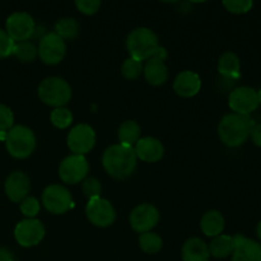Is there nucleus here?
<instances>
[{"instance_id":"nucleus-26","label":"nucleus","mask_w":261,"mask_h":261,"mask_svg":"<svg viewBox=\"0 0 261 261\" xmlns=\"http://www.w3.org/2000/svg\"><path fill=\"white\" fill-rule=\"evenodd\" d=\"M139 246L147 254H157L163 246V241L157 233L147 232L139 236Z\"/></svg>"},{"instance_id":"nucleus-27","label":"nucleus","mask_w":261,"mask_h":261,"mask_svg":"<svg viewBox=\"0 0 261 261\" xmlns=\"http://www.w3.org/2000/svg\"><path fill=\"white\" fill-rule=\"evenodd\" d=\"M37 48L32 42L23 41V42H17L13 50V55L22 63H31L37 56Z\"/></svg>"},{"instance_id":"nucleus-17","label":"nucleus","mask_w":261,"mask_h":261,"mask_svg":"<svg viewBox=\"0 0 261 261\" xmlns=\"http://www.w3.org/2000/svg\"><path fill=\"white\" fill-rule=\"evenodd\" d=\"M134 150L137 158L148 163L158 162L162 160L163 154H165V148H163L162 143L155 138L150 137L142 138L138 140Z\"/></svg>"},{"instance_id":"nucleus-9","label":"nucleus","mask_w":261,"mask_h":261,"mask_svg":"<svg viewBox=\"0 0 261 261\" xmlns=\"http://www.w3.org/2000/svg\"><path fill=\"white\" fill-rule=\"evenodd\" d=\"M42 204L53 214H64L71 208L73 199L68 189L61 185H50L43 190Z\"/></svg>"},{"instance_id":"nucleus-22","label":"nucleus","mask_w":261,"mask_h":261,"mask_svg":"<svg viewBox=\"0 0 261 261\" xmlns=\"http://www.w3.org/2000/svg\"><path fill=\"white\" fill-rule=\"evenodd\" d=\"M209 254L217 259H224L229 255L233 254L234 250V240L233 237L227 236V234H219L214 237L213 241L208 246Z\"/></svg>"},{"instance_id":"nucleus-6","label":"nucleus","mask_w":261,"mask_h":261,"mask_svg":"<svg viewBox=\"0 0 261 261\" xmlns=\"http://www.w3.org/2000/svg\"><path fill=\"white\" fill-rule=\"evenodd\" d=\"M86 216L93 226L101 228L110 227L116 219V213L112 204L101 196L89 199L86 205Z\"/></svg>"},{"instance_id":"nucleus-16","label":"nucleus","mask_w":261,"mask_h":261,"mask_svg":"<svg viewBox=\"0 0 261 261\" xmlns=\"http://www.w3.org/2000/svg\"><path fill=\"white\" fill-rule=\"evenodd\" d=\"M232 261H261V245L254 240L236 234Z\"/></svg>"},{"instance_id":"nucleus-1","label":"nucleus","mask_w":261,"mask_h":261,"mask_svg":"<svg viewBox=\"0 0 261 261\" xmlns=\"http://www.w3.org/2000/svg\"><path fill=\"white\" fill-rule=\"evenodd\" d=\"M137 160L134 148L119 143L105 150L102 155V165L111 177L124 180L134 172Z\"/></svg>"},{"instance_id":"nucleus-4","label":"nucleus","mask_w":261,"mask_h":261,"mask_svg":"<svg viewBox=\"0 0 261 261\" xmlns=\"http://www.w3.org/2000/svg\"><path fill=\"white\" fill-rule=\"evenodd\" d=\"M5 147L8 153L17 160L28 158L36 148L35 134L30 127L15 125L8 132Z\"/></svg>"},{"instance_id":"nucleus-31","label":"nucleus","mask_w":261,"mask_h":261,"mask_svg":"<svg viewBox=\"0 0 261 261\" xmlns=\"http://www.w3.org/2000/svg\"><path fill=\"white\" fill-rule=\"evenodd\" d=\"M19 208L23 216L27 217V219H33L40 212V203L33 196H27L24 200L20 201Z\"/></svg>"},{"instance_id":"nucleus-33","label":"nucleus","mask_w":261,"mask_h":261,"mask_svg":"<svg viewBox=\"0 0 261 261\" xmlns=\"http://www.w3.org/2000/svg\"><path fill=\"white\" fill-rule=\"evenodd\" d=\"M15 42L9 37L7 31L0 28V59L8 58V56L13 55V50H14Z\"/></svg>"},{"instance_id":"nucleus-21","label":"nucleus","mask_w":261,"mask_h":261,"mask_svg":"<svg viewBox=\"0 0 261 261\" xmlns=\"http://www.w3.org/2000/svg\"><path fill=\"white\" fill-rule=\"evenodd\" d=\"M200 228L205 236L217 237L223 232L224 218L221 212L209 211L201 217Z\"/></svg>"},{"instance_id":"nucleus-20","label":"nucleus","mask_w":261,"mask_h":261,"mask_svg":"<svg viewBox=\"0 0 261 261\" xmlns=\"http://www.w3.org/2000/svg\"><path fill=\"white\" fill-rule=\"evenodd\" d=\"M143 73L150 86H162L168 78V70L165 63L155 58L148 59L143 66Z\"/></svg>"},{"instance_id":"nucleus-3","label":"nucleus","mask_w":261,"mask_h":261,"mask_svg":"<svg viewBox=\"0 0 261 261\" xmlns=\"http://www.w3.org/2000/svg\"><path fill=\"white\" fill-rule=\"evenodd\" d=\"M126 48L130 58L143 61L154 55L158 48V38L152 30L145 27L135 28L126 38Z\"/></svg>"},{"instance_id":"nucleus-23","label":"nucleus","mask_w":261,"mask_h":261,"mask_svg":"<svg viewBox=\"0 0 261 261\" xmlns=\"http://www.w3.org/2000/svg\"><path fill=\"white\" fill-rule=\"evenodd\" d=\"M218 71L226 78H237L240 75V59L232 51H227L219 58Z\"/></svg>"},{"instance_id":"nucleus-10","label":"nucleus","mask_w":261,"mask_h":261,"mask_svg":"<svg viewBox=\"0 0 261 261\" xmlns=\"http://www.w3.org/2000/svg\"><path fill=\"white\" fill-rule=\"evenodd\" d=\"M5 31L9 37L17 42H23L32 37L35 32V22L28 13L17 12L8 17Z\"/></svg>"},{"instance_id":"nucleus-32","label":"nucleus","mask_w":261,"mask_h":261,"mask_svg":"<svg viewBox=\"0 0 261 261\" xmlns=\"http://www.w3.org/2000/svg\"><path fill=\"white\" fill-rule=\"evenodd\" d=\"M224 8L233 14H244L252 8L254 3L251 0H227L223 2Z\"/></svg>"},{"instance_id":"nucleus-19","label":"nucleus","mask_w":261,"mask_h":261,"mask_svg":"<svg viewBox=\"0 0 261 261\" xmlns=\"http://www.w3.org/2000/svg\"><path fill=\"white\" fill-rule=\"evenodd\" d=\"M181 255H182L184 261H209V256H211L208 245L198 237L189 239L184 244Z\"/></svg>"},{"instance_id":"nucleus-18","label":"nucleus","mask_w":261,"mask_h":261,"mask_svg":"<svg viewBox=\"0 0 261 261\" xmlns=\"http://www.w3.org/2000/svg\"><path fill=\"white\" fill-rule=\"evenodd\" d=\"M200 76L191 70H184L176 75L173 82V89L178 96L184 98H191L200 92Z\"/></svg>"},{"instance_id":"nucleus-28","label":"nucleus","mask_w":261,"mask_h":261,"mask_svg":"<svg viewBox=\"0 0 261 261\" xmlns=\"http://www.w3.org/2000/svg\"><path fill=\"white\" fill-rule=\"evenodd\" d=\"M50 120L53 125L58 129H66L73 121V114L70 110L65 107H58L50 115Z\"/></svg>"},{"instance_id":"nucleus-24","label":"nucleus","mask_w":261,"mask_h":261,"mask_svg":"<svg viewBox=\"0 0 261 261\" xmlns=\"http://www.w3.org/2000/svg\"><path fill=\"white\" fill-rule=\"evenodd\" d=\"M117 135H119L120 144L133 147V144H137L138 140L140 139V126L138 122L127 120L120 125Z\"/></svg>"},{"instance_id":"nucleus-38","label":"nucleus","mask_w":261,"mask_h":261,"mask_svg":"<svg viewBox=\"0 0 261 261\" xmlns=\"http://www.w3.org/2000/svg\"><path fill=\"white\" fill-rule=\"evenodd\" d=\"M152 58L158 59V60L161 61H165L166 58H167V51H166L165 47H160V46H158V48L155 50L154 55H153Z\"/></svg>"},{"instance_id":"nucleus-39","label":"nucleus","mask_w":261,"mask_h":261,"mask_svg":"<svg viewBox=\"0 0 261 261\" xmlns=\"http://www.w3.org/2000/svg\"><path fill=\"white\" fill-rule=\"evenodd\" d=\"M256 233H257V237H259V240L261 241V222L256 227Z\"/></svg>"},{"instance_id":"nucleus-12","label":"nucleus","mask_w":261,"mask_h":261,"mask_svg":"<svg viewBox=\"0 0 261 261\" xmlns=\"http://www.w3.org/2000/svg\"><path fill=\"white\" fill-rule=\"evenodd\" d=\"M96 144V133L89 125L79 124L68 135V147L74 154L84 155L93 149Z\"/></svg>"},{"instance_id":"nucleus-15","label":"nucleus","mask_w":261,"mask_h":261,"mask_svg":"<svg viewBox=\"0 0 261 261\" xmlns=\"http://www.w3.org/2000/svg\"><path fill=\"white\" fill-rule=\"evenodd\" d=\"M4 190L7 196L13 203H20L28 196L31 190L30 178L25 173L17 171L10 173L4 184Z\"/></svg>"},{"instance_id":"nucleus-35","label":"nucleus","mask_w":261,"mask_h":261,"mask_svg":"<svg viewBox=\"0 0 261 261\" xmlns=\"http://www.w3.org/2000/svg\"><path fill=\"white\" fill-rule=\"evenodd\" d=\"M14 122V116H13L12 110L5 105L0 103V132L10 130Z\"/></svg>"},{"instance_id":"nucleus-14","label":"nucleus","mask_w":261,"mask_h":261,"mask_svg":"<svg viewBox=\"0 0 261 261\" xmlns=\"http://www.w3.org/2000/svg\"><path fill=\"white\" fill-rule=\"evenodd\" d=\"M228 105L234 114L249 116L259 106L257 92L250 87H239L229 94Z\"/></svg>"},{"instance_id":"nucleus-29","label":"nucleus","mask_w":261,"mask_h":261,"mask_svg":"<svg viewBox=\"0 0 261 261\" xmlns=\"http://www.w3.org/2000/svg\"><path fill=\"white\" fill-rule=\"evenodd\" d=\"M121 73L129 81H135L143 74V63L137 59H126L121 66Z\"/></svg>"},{"instance_id":"nucleus-13","label":"nucleus","mask_w":261,"mask_h":261,"mask_svg":"<svg viewBox=\"0 0 261 261\" xmlns=\"http://www.w3.org/2000/svg\"><path fill=\"white\" fill-rule=\"evenodd\" d=\"M160 222V212L152 204H140L130 214V226L138 233L150 232Z\"/></svg>"},{"instance_id":"nucleus-8","label":"nucleus","mask_w":261,"mask_h":261,"mask_svg":"<svg viewBox=\"0 0 261 261\" xmlns=\"http://www.w3.org/2000/svg\"><path fill=\"white\" fill-rule=\"evenodd\" d=\"M38 56L46 65H56L64 59L66 53L65 41L56 35L50 32L43 36L38 45Z\"/></svg>"},{"instance_id":"nucleus-40","label":"nucleus","mask_w":261,"mask_h":261,"mask_svg":"<svg viewBox=\"0 0 261 261\" xmlns=\"http://www.w3.org/2000/svg\"><path fill=\"white\" fill-rule=\"evenodd\" d=\"M257 99H259V103H261V89L257 92Z\"/></svg>"},{"instance_id":"nucleus-2","label":"nucleus","mask_w":261,"mask_h":261,"mask_svg":"<svg viewBox=\"0 0 261 261\" xmlns=\"http://www.w3.org/2000/svg\"><path fill=\"white\" fill-rule=\"evenodd\" d=\"M254 120L246 115L228 114L222 117L218 125V135L227 147H240L247 140L254 127Z\"/></svg>"},{"instance_id":"nucleus-5","label":"nucleus","mask_w":261,"mask_h":261,"mask_svg":"<svg viewBox=\"0 0 261 261\" xmlns=\"http://www.w3.org/2000/svg\"><path fill=\"white\" fill-rule=\"evenodd\" d=\"M38 97L45 105L55 109L64 107L71 98V88L66 81L59 76H50L38 86Z\"/></svg>"},{"instance_id":"nucleus-37","label":"nucleus","mask_w":261,"mask_h":261,"mask_svg":"<svg viewBox=\"0 0 261 261\" xmlns=\"http://www.w3.org/2000/svg\"><path fill=\"white\" fill-rule=\"evenodd\" d=\"M0 261H15V260H14V256H13V254L9 251V250L2 247V249H0Z\"/></svg>"},{"instance_id":"nucleus-34","label":"nucleus","mask_w":261,"mask_h":261,"mask_svg":"<svg viewBox=\"0 0 261 261\" xmlns=\"http://www.w3.org/2000/svg\"><path fill=\"white\" fill-rule=\"evenodd\" d=\"M76 9L86 15H92L97 13L101 8V2L98 0H76Z\"/></svg>"},{"instance_id":"nucleus-30","label":"nucleus","mask_w":261,"mask_h":261,"mask_svg":"<svg viewBox=\"0 0 261 261\" xmlns=\"http://www.w3.org/2000/svg\"><path fill=\"white\" fill-rule=\"evenodd\" d=\"M82 190H83L84 196H86L88 200L93 198H99L102 191L101 182L94 177H87L84 178L83 185H82Z\"/></svg>"},{"instance_id":"nucleus-25","label":"nucleus","mask_w":261,"mask_h":261,"mask_svg":"<svg viewBox=\"0 0 261 261\" xmlns=\"http://www.w3.org/2000/svg\"><path fill=\"white\" fill-rule=\"evenodd\" d=\"M55 33L63 40H73L79 33V24L74 18H63L55 25Z\"/></svg>"},{"instance_id":"nucleus-36","label":"nucleus","mask_w":261,"mask_h":261,"mask_svg":"<svg viewBox=\"0 0 261 261\" xmlns=\"http://www.w3.org/2000/svg\"><path fill=\"white\" fill-rule=\"evenodd\" d=\"M250 135H251L252 142H254L257 147L261 148V124H255Z\"/></svg>"},{"instance_id":"nucleus-11","label":"nucleus","mask_w":261,"mask_h":261,"mask_svg":"<svg viewBox=\"0 0 261 261\" xmlns=\"http://www.w3.org/2000/svg\"><path fill=\"white\" fill-rule=\"evenodd\" d=\"M14 237L22 247H32L45 237V227L38 219H23L15 226Z\"/></svg>"},{"instance_id":"nucleus-7","label":"nucleus","mask_w":261,"mask_h":261,"mask_svg":"<svg viewBox=\"0 0 261 261\" xmlns=\"http://www.w3.org/2000/svg\"><path fill=\"white\" fill-rule=\"evenodd\" d=\"M88 170V161L84 155L71 154L61 161L59 166V176L65 184L74 185L87 177Z\"/></svg>"}]
</instances>
